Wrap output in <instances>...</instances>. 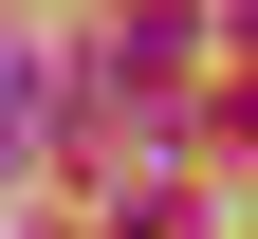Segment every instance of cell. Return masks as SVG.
<instances>
[{
    "label": "cell",
    "instance_id": "6da1fadb",
    "mask_svg": "<svg viewBox=\"0 0 258 239\" xmlns=\"http://www.w3.org/2000/svg\"><path fill=\"white\" fill-rule=\"evenodd\" d=\"M19 129H37V111H19V55H0V166H19Z\"/></svg>",
    "mask_w": 258,
    "mask_h": 239
},
{
    "label": "cell",
    "instance_id": "7a4b0ae2",
    "mask_svg": "<svg viewBox=\"0 0 258 239\" xmlns=\"http://www.w3.org/2000/svg\"><path fill=\"white\" fill-rule=\"evenodd\" d=\"M221 129H258V74H240V111H221Z\"/></svg>",
    "mask_w": 258,
    "mask_h": 239
}]
</instances>
